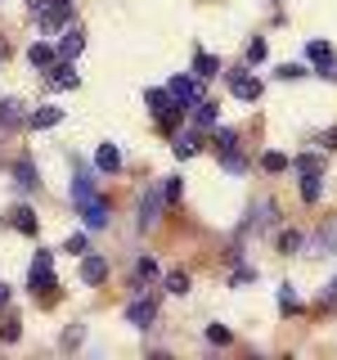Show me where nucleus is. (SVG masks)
I'll return each mask as SVG.
<instances>
[{
	"label": "nucleus",
	"instance_id": "21",
	"mask_svg": "<svg viewBox=\"0 0 337 360\" xmlns=\"http://www.w3.org/2000/svg\"><path fill=\"white\" fill-rule=\"evenodd\" d=\"M9 217H14V230L18 234H37V212H32V207H14Z\"/></svg>",
	"mask_w": 337,
	"mask_h": 360
},
{
	"label": "nucleus",
	"instance_id": "19",
	"mask_svg": "<svg viewBox=\"0 0 337 360\" xmlns=\"http://www.w3.org/2000/svg\"><path fill=\"white\" fill-rule=\"evenodd\" d=\"M18 122H27L22 117V104L18 99H0V127H18Z\"/></svg>",
	"mask_w": 337,
	"mask_h": 360
},
{
	"label": "nucleus",
	"instance_id": "36",
	"mask_svg": "<svg viewBox=\"0 0 337 360\" xmlns=\"http://www.w3.org/2000/svg\"><path fill=\"white\" fill-rule=\"evenodd\" d=\"M144 99H149V104H153V112H162L166 104H171V95H166V90H149V95H144Z\"/></svg>",
	"mask_w": 337,
	"mask_h": 360
},
{
	"label": "nucleus",
	"instance_id": "35",
	"mask_svg": "<svg viewBox=\"0 0 337 360\" xmlns=\"http://www.w3.org/2000/svg\"><path fill=\"white\" fill-rule=\"evenodd\" d=\"M216 149L225 153V149H239V135L234 131H216Z\"/></svg>",
	"mask_w": 337,
	"mask_h": 360
},
{
	"label": "nucleus",
	"instance_id": "40",
	"mask_svg": "<svg viewBox=\"0 0 337 360\" xmlns=\"http://www.w3.org/2000/svg\"><path fill=\"white\" fill-rule=\"evenodd\" d=\"M81 338H86V329H81V324H72V329L63 333V347H77V342H81Z\"/></svg>",
	"mask_w": 337,
	"mask_h": 360
},
{
	"label": "nucleus",
	"instance_id": "23",
	"mask_svg": "<svg viewBox=\"0 0 337 360\" xmlns=\"http://www.w3.org/2000/svg\"><path fill=\"white\" fill-rule=\"evenodd\" d=\"M198 135H176V144H171V149H176V158H194L198 153Z\"/></svg>",
	"mask_w": 337,
	"mask_h": 360
},
{
	"label": "nucleus",
	"instance_id": "16",
	"mask_svg": "<svg viewBox=\"0 0 337 360\" xmlns=\"http://www.w3.org/2000/svg\"><path fill=\"white\" fill-rule=\"evenodd\" d=\"M216 72H225V68H220V59H216V54H194V77H198V82H207V77H216Z\"/></svg>",
	"mask_w": 337,
	"mask_h": 360
},
{
	"label": "nucleus",
	"instance_id": "7",
	"mask_svg": "<svg viewBox=\"0 0 337 360\" xmlns=\"http://www.w3.org/2000/svg\"><path fill=\"white\" fill-rule=\"evenodd\" d=\"M230 90H234V99H261V82L256 77H247V72H230Z\"/></svg>",
	"mask_w": 337,
	"mask_h": 360
},
{
	"label": "nucleus",
	"instance_id": "25",
	"mask_svg": "<svg viewBox=\"0 0 337 360\" xmlns=\"http://www.w3.org/2000/svg\"><path fill=\"white\" fill-rule=\"evenodd\" d=\"M135 279H140V284L157 279V262H153V257H140V262H135Z\"/></svg>",
	"mask_w": 337,
	"mask_h": 360
},
{
	"label": "nucleus",
	"instance_id": "12",
	"mask_svg": "<svg viewBox=\"0 0 337 360\" xmlns=\"http://www.w3.org/2000/svg\"><path fill=\"white\" fill-rule=\"evenodd\" d=\"M306 59H310L315 68H319V72H329V68L337 63V59H333V45H329V41H310V45H306Z\"/></svg>",
	"mask_w": 337,
	"mask_h": 360
},
{
	"label": "nucleus",
	"instance_id": "14",
	"mask_svg": "<svg viewBox=\"0 0 337 360\" xmlns=\"http://www.w3.org/2000/svg\"><path fill=\"white\" fill-rule=\"evenodd\" d=\"M95 167L99 172H121V153H117V144H99V153H95Z\"/></svg>",
	"mask_w": 337,
	"mask_h": 360
},
{
	"label": "nucleus",
	"instance_id": "8",
	"mask_svg": "<svg viewBox=\"0 0 337 360\" xmlns=\"http://www.w3.org/2000/svg\"><path fill=\"white\" fill-rule=\"evenodd\" d=\"M50 82L59 86V90H77V86H81V77H77L72 59H54V68H50Z\"/></svg>",
	"mask_w": 337,
	"mask_h": 360
},
{
	"label": "nucleus",
	"instance_id": "41",
	"mask_svg": "<svg viewBox=\"0 0 337 360\" xmlns=\"http://www.w3.org/2000/svg\"><path fill=\"white\" fill-rule=\"evenodd\" d=\"M252 279H256V270H247V266H243V270H239V275H234V288H243V284H252Z\"/></svg>",
	"mask_w": 337,
	"mask_h": 360
},
{
	"label": "nucleus",
	"instance_id": "17",
	"mask_svg": "<svg viewBox=\"0 0 337 360\" xmlns=\"http://www.w3.org/2000/svg\"><path fill=\"white\" fill-rule=\"evenodd\" d=\"M67 194H72V202L95 198V176H90V172H77V176H72V189H67Z\"/></svg>",
	"mask_w": 337,
	"mask_h": 360
},
{
	"label": "nucleus",
	"instance_id": "3",
	"mask_svg": "<svg viewBox=\"0 0 337 360\" xmlns=\"http://www.w3.org/2000/svg\"><path fill=\"white\" fill-rule=\"evenodd\" d=\"M166 95H171L176 104L194 108L198 99H202V90H198V77H171V86H166Z\"/></svg>",
	"mask_w": 337,
	"mask_h": 360
},
{
	"label": "nucleus",
	"instance_id": "42",
	"mask_svg": "<svg viewBox=\"0 0 337 360\" xmlns=\"http://www.w3.org/2000/svg\"><path fill=\"white\" fill-rule=\"evenodd\" d=\"M5 302H9V288H5V284H0V307H5Z\"/></svg>",
	"mask_w": 337,
	"mask_h": 360
},
{
	"label": "nucleus",
	"instance_id": "34",
	"mask_svg": "<svg viewBox=\"0 0 337 360\" xmlns=\"http://www.w3.org/2000/svg\"><path fill=\"white\" fill-rule=\"evenodd\" d=\"M63 252H72V257H81V252H86V234H67V243H63Z\"/></svg>",
	"mask_w": 337,
	"mask_h": 360
},
{
	"label": "nucleus",
	"instance_id": "27",
	"mask_svg": "<svg viewBox=\"0 0 337 360\" xmlns=\"http://www.w3.org/2000/svg\"><path fill=\"white\" fill-rule=\"evenodd\" d=\"M220 158H225V172H247V158L239 149H225Z\"/></svg>",
	"mask_w": 337,
	"mask_h": 360
},
{
	"label": "nucleus",
	"instance_id": "22",
	"mask_svg": "<svg viewBox=\"0 0 337 360\" xmlns=\"http://www.w3.org/2000/svg\"><path fill=\"white\" fill-rule=\"evenodd\" d=\"M319 194H324L319 172H306V176H301V198H306V202H319Z\"/></svg>",
	"mask_w": 337,
	"mask_h": 360
},
{
	"label": "nucleus",
	"instance_id": "39",
	"mask_svg": "<svg viewBox=\"0 0 337 360\" xmlns=\"http://www.w3.org/2000/svg\"><path fill=\"white\" fill-rule=\"evenodd\" d=\"M333 307H337V279L329 284V292H324V297H319V311H333Z\"/></svg>",
	"mask_w": 337,
	"mask_h": 360
},
{
	"label": "nucleus",
	"instance_id": "24",
	"mask_svg": "<svg viewBox=\"0 0 337 360\" xmlns=\"http://www.w3.org/2000/svg\"><path fill=\"white\" fill-rule=\"evenodd\" d=\"M180 117H185V104H176V99H171V104H166L162 112H157V122H162V127H166V131H171V127H176V122H180Z\"/></svg>",
	"mask_w": 337,
	"mask_h": 360
},
{
	"label": "nucleus",
	"instance_id": "32",
	"mask_svg": "<svg viewBox=\"0 0 337 360\" xmlns=\"http://www.w3.org/2000/svg\"><path fill=\"white\" fill-rule=\"evenodd\" d=\"M261 167H265V172H288V158H284V153H265Z\"/></svg>",
	"mask_w": 337,
	"mask_h": 360
},
{
	"label": "nucleus",
	"instance_id": "9",
	"mask_svg": "<svg viewBox=\"0 0 337 360\" xmlns=\"http://www.w3.org/2000/svg\"><path fill=\"white\" fill-rule=\"evenodd\" d=\"M59 122H63V108H54V104H41L37 112H27L32 131H50V127H59Z\"/></svg>",
	"mask_w": 337,
	"mask_h": 360
},
{
	"label": "nucleus",
	"instance_id": "18",
	"mask_svg": "<svg viewBox=\"0 0 337 360\" xmlns=\"http://www.w3.org/2000/svg\"><path fill=\"white\" fill-rule=\"evenodd\" d=\"M14 185H18V189H37V185H41V172L27 162V158H22V162L14 167Z\"/></svg>",
	"mask_w": 337,
	"mask_h": 360
},
{
	"label": "nucleus",
	"instance_id": "13",
	"mask_svg": "<svg viewBox=\"0 0 337 360\" xmlns=\"http://www.w3.org/2000/svg\"><path fill=\"white\" fill-rule=\"evenodd\" d=\"M104 275H108V262H104L99 252H90L86 262H81V284H99Z\"/></svg>",
	"mask_w": 337,
	"mask_h": 360
},
{
	"label": "nucleus",
	"instance_id": "5",
	"mask_svg": "<svg viewBox=\"0 0 337 360\" xmlns=\"http://www.w3.org/2000/svg\"><path fill=\"white\" fill-rule=\"evenodd\" d=\"M67 14H72V0H50V5H41V9H37V18H41V27H45V32H54Z\"/></svg>",
	"mask_w": 337,
	"mask_h": 360
},
{
	"label": "nucleus",
	"instance_id": "37",
	"mask_svg": "<svg viewBox=\"0 0 337 360\" xmlns=\"http://www.w3.org/2000/svg\"><path fill=\"white\" fill-rule=\"evenodd\" d=\"M297 172L306 176V172H319V153H306V158H297Z\"/></svg>",
	"mask_w": 337,
	"mask_h": 360
},
{
	"label": "nucleus",
	"instance_id": "28",
	"mask_svg": "<svg viewBox=\"0 0 337 360\" xmlns=\"http://www.w3.org/2000/svg\"><path fill=\"white\" fill-rule=\"evenodd\" d=\"M180 194H185V185H180V176H171L162 185V198H166V207H171V202H180Z\"/></svg>",
	"mask_w": 337,
	"mask_h": 360
},
{
	"label": "nucleus",
	"instance_id": "20",
	"mask_svg": "<svg viewBox=\"0 0 337 360\" xmlns=\"http://www.w3.org/2000/svg\"><path fill=\"white\" fill-rule=\"evenodd\" d=\"M54 59H59V50H50V45H32V50H27L32 68H54Z\"/></svg>",
	"mask_w": 337,
	"mask_h": 360
},
{
	"label": "nucleus",
	"instance_id": "4",
	"mask_svg": "<svg viewBox=\"0 0 337 360\" xmlns=\"http://www.w3.org/2000/svg\"><path fill=\"white\" fill-rule=\"evenodd\" d=\"M310 257H337V221L319 225V234L310 239Z\"/></svg>",
	"mask_w": 337,
	"mask_h": 360
},
{
	"label": "nucleus",
	"instance_id": "11",
	"mask_svg": "<svg viewBox=\"0 0 337 360\" xmlns=\"http://www.w3.org/2000/svg\"><path fill=\"white\" fill-rule=\"evenodd\" d=\"M216 122H220V108L211 104V99H198L194 104V127L198 131H216Z\"/></svg>",
	"mask_w": 337,
	"mask_h": 360
},
{
	"label": "nucleus",
	"instance_id": "29",
	"mask_svg": "<svg viewBox=\"0 0 337 360\" xmlns=\"http://www.w3.org/2000/svg\"><path fill=\"white\" fill-rule=\"evenodd\" d=\"M279 82H297V77H306V68H301V63H279Z\"/></svg>",
	"mask_w": 337,
	"mask_h": 360
},
{
	"label": "nucleus",
	"instance_id": "6",
	"mask_svg": "<svg viewBox=\"0 0 337 360\" xmlns=\"http://www.w3.org/2000/svg\"><path fill=\"white\" fill-rule=\"evenodd\" d=\"M77 207H81V217H86V225L90 230H104L108 225V198H86V202H77Z\"/></svg>",
	"mask_w": 337,
	"mask_h": 360
},
{
	"label": "nucleus",
	"instance_id": "30",
	"mask_svg": "<svg viewBox=\"0 0 337 360\" xmlns=\"http://www.w3.org/2000/svg\"><path fill=\"white\" fill-rule=\"evenodd\" d=\"M243 54H247V63H261V59H265V41H261V37H252Z\"/></svg>",
	"mask_w": 337,
	"mask_h": 360
},
{
	"label": "nucleus",
	"instance_id": "10",
	"mask_svg": "<svg viewBox=\"0 0 337 360\" xmlns=\"http://www.w3.org/2000/svg\"><path fill=\"white\" fill-rule=\"evenodd\" d=\"M153 315H157L153 297H140V302H131V307H126V320L135 324V329H149V324H153Z\"/></svg>",
	"mask_w": 337,
	"mask_h": 360
},
{
	"label": "nucleus",
	"instance_id": "15",
	"mask_svg": "<svg viewBox=\"0 0 337 360\" xmlns=\"http://www.w3.org/2000/svg\"><path fill=\"white\" fill-rule=\"evenodd\" d=\"M81 45H86L81 27H67V32H63V41H59V59H77V54H81Z\"/></svg>",
	"mask_w": 337,
	"mask_h": 360
},
{
	"label": "nucleus",
	"instance_id": "2",
	"mask_svg": "<svg viewBox=\"0 0 337 360\" xmlns=\"http://www.w3.org/2000/svg\"><path fill=\"white\" fill-rule=\"evenodd\" d=\"M162 207H166L162 189H157V185H149V189L140 194V230H153V225H157V212H162Z\"/></svg>",
	"mask_w": 337,
	"mask_h": 360
},
{
	"label": "nucleus",
	"instance_id": "31",
	"mask_svg": "<svg viewBox=\"0 0 337 360\" xmlns=\"http://www.w3.org/2000/svg\"><path fill=\"white\" fill-rule=\"evenodd\" d=\"M279 311H297V288H292V284L279 288Z\"/></svg>",
	"mask_w": 337,
	"mask_h": 360
},
{
	"label": "nucleus",
	"instance_id": "26",
	"mask_svg": "<svg viewBox=\"0 0 337 360\" xmlns=\"http://www.w3.org/2000/svg\"><path fill=\"white\" fill-rule=\"evenodd\" d=\"M166 292H176V297L189 292V275H185V270H171V275H166Z\"/></svg>",
	"mask_w": 337,
	"mask_h": 360
},
{
	"label": "nucleus",
	"instance_id": "38",
	"mask_svg": "<svg viewBox=\"0 0 337 360\" xmlns=\"http://www.w3.org/2000/svg\"><path fill=\"white\" fill-rule=\"evenodd\" d=\"M279 248H284V252H292V248H301V234L284 230V234H279Z\"/></svg>",
	"mask_w": 337,
	"mask_h": 360
},
{
	"label": "nucleus",
	"instance_id": "33",
	"mask_svg": "<svg viewBox=\"0 0 337 360\" xmlns=\"http://www.w3.org/2000/svg\"><path fill=\"white\" fill-rule=\"evenodd\" d=\"M207 342L225 347V342H230V329H225V324H207Z\"/></svg>",
	"mask_w": 337,
	"mask_h": 360
},
{
	"label": "nucleus",
	"instance_id": "1",
	"mask_svg": "<svg viewBox=\"0 0 337 360\" xmlns=\"http://www.w3.org/2000/svg\"><path fill=\"white\" fill-rule=\"evenodd\" d=\"M27 288H32V297H54V275H50V252H37V262H32V275H27Z\"/></svg>",
	"mask_w": 337,
	"mask_h": 360
}]
</instances>
